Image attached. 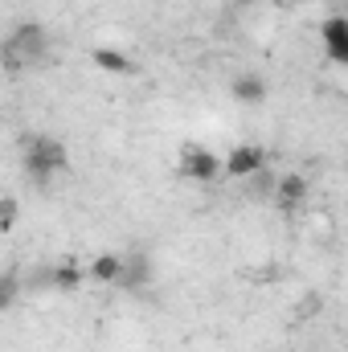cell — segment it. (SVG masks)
Masks as SVG:
<instances>
[{
    "instance_id": "obj_8",
    "label": "cell",
    "mask_w": 348,
    "mask_h": 352,
    "mask_svg": "<svg viewBox=\"0 0 348 352\" xmlns=\"http://www.w3.org/2000/svg\"><path fill=\"white\" fill-rule=\"evenodd\" d=\"M234 98H242V102H262V98H266V82L254 78V74H242V78H234Z\"/></svg>"
},
{
    "instance_id": "obj_3",
    "label": "cell",
    "mask_w": 348,
    "mask_h": 352,
    "mask_svg": "<svg viewBox=\"0 0 348 352\" xmlns=\"http://www.w3.org/2000/svg\"><path fill=\"white\" fill-rule=\"evenodd\" d=\"M17 54L41 58V54H45V29H41V25H21V29L8 37V66H17Z\"/></svg>"
},
{
    "instance_id": "obj_1",
    "label": "cell",
    "mask_w": 348,
    "mask_h": 352,
    "mask_svg": "<svg viewBox=\"0 0 348 352\" xmlns=\"http://www.w3.org/2000/svg\"><path fill=\"white\" fill-rule=\"evenodd\" d=\"M25 164L37 180H50L54 173L66 168V148L58 140H50V135H33L29 148H25Z\"/></svg>"
},
{
    "instance_id": "obj_2",
    "label": "cell",
    "mask_w": 348,
    "mask_h": 352,
    "mask_svg": "<svg viewBox=\"0 0 348 352\" xmlns=\"http://www.w3.org/2000/svg\"><path fill=\"white\" fill-rule=\"evenodd\" d=\"M226 173V164L213 156V152H205V148H197V144H188L184 148V160H180V176H188V180H217V176Z\"/></svg>"
},
{
    "instance_id": "obj_5",
    "label": "cell",
    "mask_w": 348,
    "mask_h": 352,
    "mask_svg": "<svg viewBox=\"0 0 348 352\" xmlns=\"http://www.w3.org/2000/svg\"><path fill=\"white\" fill-rule=\"evenodd\" d=\"M324 45H328V58H336V62L348 66V16L324 21Z\"/></svg>"
},
{
    "instance_id": "obj_4",
    "label": "cell",
    "mask_w": 348,
    "mask_h": 352,
    "mask_svg": "<svg viewBox=\"0 0 348 352\" xmlns=\"http://www.w3.org/2000/svg\"><path fill=\"white\" fill-rule=\"evenodd\" d=\"M262 168H266V156H262L259 144H238L226 156V173L230 176H259Z\"/></svg>"
},
{
    "instance_id": "obj_10",
    "label": "cell",
    "mask_w": 348,
    "mask_h": 352,
    "mask_svg": "<svg viewBox=\"0 0 348 352\" xmlns=\"http://www.w3.org/2000/svg\"><path fill=\"white\" fill-rule=\"evenodd\" d=\"M123 283H131V287H144V283H152V266L148 258H131V263H123Z\"/></svg>"
},
{
    "instance_id": "obj_11",
    "label": "cell",
    "mask_w": 348,
    "mask_h": 352,
    "mask_svg": "<svg viewBox=\"0 0 348 352\" xmlns=\"http://www.w3.org/2000/svg\"><path fill=\"white\" fill-rule=\"evenodd\" d=\"M78 278H83V274H78V266H58V274H54V283H58V287H74V283H78Z\"/></svg>"
},
{
    "instance_id": "obj_6",
    "label": "cell",
    "mask_w": 348,
    "mask_h": 352,
    "mask_svg": "<svg viewBox=\"0 0 348 352\" xmlns=\"http://www.w3.org/2000/svg\"><path fill=\"white\" fill-rule=\"evenodd\" d=\"M307 192V180L303 176H283L279 180V209H295Z\"/></svg>"
},
{
    "instance_id": "obj_9",
    "label": "cell",
    "mask_w": 348,
    "mask_h": 352,
    "mask_svg": "<svg viewBox=\"0 0 348 352\" xmlns=\"http://www.w3.org/2000/svg\"><path fill=\"white\" fill-rule=\"evenodd\" d=\"M90 278H98V283H115V278H123V258H115V254L94 258V263H90Z\"/></svg>"
},
{
    "instance_id": "obj_12",
    "label": "cell",
    "mask_w": 348,
    "mask_h": 352,
    "mask_svg": "<svg viewBox=\"0 0 348 352\" xmlns=\"http://www.w3.org/2000/svg\"><path fill=\"white\" fill-rule=\"evenodd\" d=\"M12 295H17V278L8 274L4 278V291H0V307H12Z\"/></svg>"
},
{
    "instance_id": "obj_13",
    "label": "cell",
    "mask_w": 348,
    "mask_h": 352,
    "mask_svg": "<svg viewBox=\"0 0 348 352\" xmlns=\"http://www.w3.org/2000/svg\"><path fill=\"white\" fill-rule=\"evenodd\" d=\"M12 217H17V201L4 197V221H0V230H12Z\"/></svg>"
},
{
    "instance_id": "obj_7",
    "label": "cell",
    "mask_w": 348,
    "mask_h": 352,
    "mask_svg": "<svg viewBox=\"0 0 348 352\" xmlns=\"http://www.w3.org/2000/svg\"><path fill=\"white\" fill-rule=\"evenodd\" d=\"M94 66L107 70V74H131L135 70V62L123 58V54H115V50H94Z\"/></svg>"
}]
</instances>
